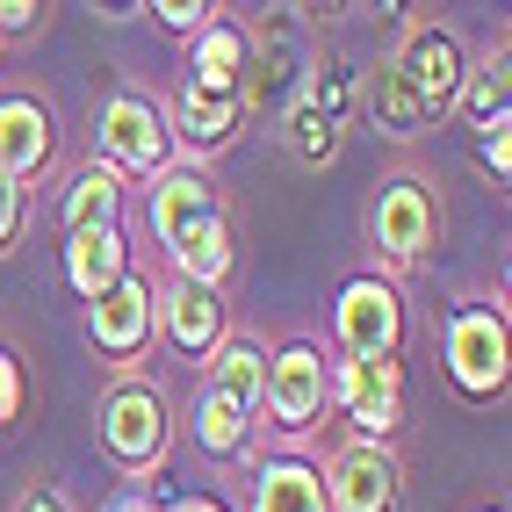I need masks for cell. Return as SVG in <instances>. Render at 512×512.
Listing matches in <instances>:
<instances>
[{"instance_id": "obj_14", "label": "cell", "mask_w": 512, "mask_h": 512, "mask_svg": "<svg viewBox=\"0 0 512 512\" xmlns=\"http://www.w3.org/2000/svg\"><path fill=\"white\" fill-rule=\"evenodd\" d=\"M159 303H166V339H174L181 354H210V347H217V332H224V303H217V289L181 282V289H166Z\"/></svg>"}, {"instance_id": "obj_11", "label": "cell", "mask_w": 512, "mask_h": 512, "mask_svg": "<svg viewBox=\"0 0 512 512\" xmlns=\"http://www.w3.org/2000/svg\"><path fill=\"white\" fill-rule=\"evenodd\" d=\"M426 238H433V195L419 181H390L375 195V246L390 260H419Z\"/></svg>"}, {"instance_id": "obj_3", "label": "cell", "mask_w": 512, "mask_h": 512, "mask_svg": "<svg viewBox=\"0 0 512 512\" xmlns=\"http://www.w3.org/2000/svg\"><path fill=\"white\" fill-rule=\"evenodd\" d=\"M397 80L412 87V101L426 109V123H433V116L462 94V80H469V73H462V44L448 37V29H419V37L404 44V58H397Z\"/></svg>"}, {"instance_id": "obj_29", "label": "cell", "mask_w": 512, "mask_h": 512, "mask_svg": "<svg viewBox=\"0 0 512 512\" xmlns=\"http://www.w3.org/2000/svg\"><path fill=\"white\" fill-rule=\"evenodd\" d=\"M15 512H65V498H58V491H22Z\"/></svg>"}, {"instance_id": "obj_5", "label": "cell", "mask_w": 512, "mask_h": 512, "mask_svg": "<svg viewBox=\"0 0 512 512\" xmlns=\"http://www.w3.org/2000/svg\"><path fill=\"white\" fill-rule=\"evenodd\" d=\"M101 440H109V455L123 469L159 462V448H166V404L152 390H116L109 404H101Z\"/></svg>"}, {"instance_id": "obj_24", "label": "cell", "mask_w": 512, "mask_h": 512, "mask_svg": "<svg viewBox=\"0 0 512 512\" xmlns=\"http://www.w3.org/2000/svg\"><path fill=\"white\" fill-rule=\"evenodd\" d=\"M15 404H22V375H15V354H0V426L15 419Z\"/></svg>"}, {"instance_id": "obj_27", "label": "cell", "mask_w": 512, "mask_h": 512, "mask_svg": "<svg viewBox=\"0 0 512 512\" xmlns=\"http://www.w3.org/2000/svg\"><path fill=\"white\" fill-rule=\"evenodd\" d=\"M152 15H159V22H174V29H195L210 8H195V0H166V8H152Z\"/></svg>"}, {"instance_id": "obj_6", "label": "cell", "mask_w": 512, "mask_h": 512, "mask_svg": "<svg viewBox=\"0 0 512 512\" xmlns=\"http://www.w3.org/2000/svg\"><path fill=\"white\" fill-rule=\"evenodd\" d=\"M325 505H332V512H390V505H397V462H390L383 448H368V440L339 448V455H332Z\"/></svg>"}, {"instance_id": "obj_9", "label": "cell", "mask_w": 512, "mask_h": 512, "mask_svg": "<svg viewBox=\"0 0 512 512\" xmlns=\"http://www.w3.org/2000/svg\"><path fill=\"white\" fill-rule=\"evenodd\" d=\"M397 325H404V303L390 282H347V296H339V347L347 354H390Z\"/></svg>"}, {"instance_id": "obj_8", "label": "cell", "mask_w": 512, "mask_h": 512, "mask_svg": "<svg viewBox=\"0 0 512 512\" xmlns=\"http://www.w3.org/2000/svg\"><path fill=\"white\" fill-rule=\"evenodd\" d=\"M101 152H109L116 166H130V174H152V166L166 159V123L152 101L138 94H116L109 109H101Z\"/></svg>"}, {"instance_id": "obj_1", "label": "cell", "mask_w": 512, "mask_h": 512, "mask_svg": "<svg viewBox=\"0 0 512 512\" xmlns=\"http://www.w3.org/2000/svg\"><path fill=\"white\" fill-rule=\"evenodd\" d=\"M260 383H267V361H260V347H246V339H231V347L217 354V368H210V390H202V404H195V433H202V448H238L246 440V426H253V412H260Z\"/></svg>"}, {"instance_id": "obj_18", "label": "cell", "mask_w": 512, "mask_h": 512, "mask_svg": "<svg viewBox=\"0 0 512 512\" xmlns=\"http://www.w3.org/2000/svg\"><path fill=\"white\" fill-rule=\"evenodd\" d=\"M116 202H123L116 174H109V166H87V174L65 188V231H101V224H116Z\"/></svg>"}, {"instance_id": "obj_16", "label": "cell", "mask_w": 512, "mask_h": 512, "mask_svg": "<svg viewBox=\"0 0 512 512\" xmlns=\"http://www.w3.org/2000/svg\"><path fill=\"white\" fill-rule=\"evenodd\" d=\"M238 80H246V37L231 22H210V37L195 44V94L238 101Z\"/></svg>"}, {"instance_id": "obj_20", "label": "cell", "mask_w": 512, "mask_h": 512, "mask_svg": "<svg viewBox=\"0 0 512 512\" xmlns=\"http://www.w3.org/2000/svg\"><path fill=\"white\" fill-rule=\"evenodd\" d=\"M289 152L303 166H325L339 152V116H325L318 101H296V109H289Z\"/></svg>"}, {"instance_id": "obj_17", "label": "cell", "mask_w": 512, "mask_h": 512, "mask_svg": "<svg viewBox=\"0 0 512 512\" xmlns=\"http://www.w3.org/2000/svg\"><path fill=\"white\" fill-rule=\"evenodd\" d=\"M253 512H325V476L303 462H267L253 476Z\"/></svg>"}, {"instance_id": "obj_4", "label": "cell", "mask_w": 512, "mask_h": 512, "mask_svg": "<svg viewBox=\"0 0 512 512\" xmlns=\"http://www.w3.org/2000/svg\"><path fill=\"white\" fill-rule=\"evenodd\" d=\"M339 404L361 433H390L404 419V383H397V361L390 354H347L339 368Z\"/></svg>"}, {"instance_id": "obj_19", "label": "cell", "mask_w": 512, "mask_h": 512, "mask_svg": "<svg viewBox=\"0 0 512 512\" xmlns=\"http://www.w3.org/2000/svg\"><path fill=\"white\" fill-rule=\"evenodd\" d=\"M174 260H181V282H195V289H217V282L231 275V231H224V224H210V231L181 238V246H174Z\"/></svg>"}, {"instance_id": "obj_10", "label": "cell", "mask_w": 512, "mask_h": 512, "mask_svg": "<svg viewBox=\"0 0 512 512\" xmlns=\"http://www.w3.org/2000/svg\"><path fill=\"white\" fill-rule=\"evenodd\" d=\"M152 311H159L152 282L123 275L116 289H101V296H94V347H109V354H138L145 339H152Z\"/></svg>"}, {"instance_id": "obj_30", "label": "cell", "mask_w": 512, "mask_h": 512, "mask_svg": "<svg viewBox=\"0 0 512 512\" xmlns=\"http://www.w3.org/2000/svg\"><path fill=\"white\" fill-rule=\"evenodd\" d=\"M181 512H224V505H217V498H188Z\"/></svg>"}, {"instance_id": "obj_7", "label": "cell", "mask_w": 512, "mask_h": 512, "mask_svg": "<svg viewBox=\"0 0 512 512\" xmlns=\"http://www.w3.org/2000/svg\"><path fill=\"white\" fill-rule=\"evenodd\" d=\"M260 404H267L282 426H311V419L325 412V361H318L311 347H282L275 361H267Z\"/></svg>"}, {"instance_id": "obj_2", "label": "cell", "mask_w": 512, "mask_h": 512, "mask_svg": "<svg viewBox=\"0 0 512 512\" xmlns=\"http://www.w3.org/2000/svg\"><path fill=\"white\" fill-rule=\"evenodd\" d=\"M448 375L469 390V397H491L505 390V318L498 311H455L448 318Z\"/></svg>"}, {"instance_id": "obj_25", "label": "cell", "mask_w": 512, "mask_h": 512, "mask_svg": "<svg viewBox=\"0 0 512 512\" xmlns=\"http://www.w3.org/2000/svg\"><path fill=\"white\" fill-rule=\"evenodd\" d=\"M484 166H491V174H505V166H512V138H505V123H484Z\"/></svg>"}, {"instance_id": "obj_23", "label": "cell", "mask_w": 512, "mask_h": 512, "mask_svg": "<svg viewBox=\"0 0 512 512\" xmlns=\"http://www.w3.org/2000/svg\"><path fill=\"white\" fill-rule=\"evenodd\" d=\"M469 116H476V130H484V123H505V58H491L484 73H476V87H469Z\"/></svg>"}, {"instance_id": "obj_21", "label": "cell", "mask_w": 512, "mask_h": 512, "mask_svg": "<svg viewBox=\"0 0 512 512\" xmlns=\"http://www.w3.org/2000/svg\"><path fill=\"white\" fill-rule=\"evenodd\" d=\"M368 109H375V123H383L390 138H419V123H426V109L412 101V87L397 80V65H383V80H375V94H368Z\"/></svg>"}, {"instance_id": "obj_28", "label": "cell", "mask_w": 512, "mask_h": 512, "mask_svg": "<svg viewBox=\"0 0 512 512\" xmlns=\"http://www.w3.org/2000/svg\"><path fill=\"white\" fill-rule=\"evenodd\" d=\"M44 8H29V0H0V29H29Z\"/></svg>"}, {"instance_id": "obj_13", "label": "cell", "mask_w": 512, "mask_h": 512, "mask_svg": "<svg viewBox=\"0 0 512 512\" xmlns=\"http://www.w3.org/2000/svg\"><path fill=\"white\" fill-rule=\"evenodd\" d=\"M51 159V116L37 101H0V181H22Z\"/></svg>"}, {"instance_id": "obj_15", "label": "cell", "mask_w": 512, "mask_h": 512, "mask_svg": "<svg viewBox=\"0 0 512 512\" xmlns=\"http://www.w3.org/2000/svg\"><path fill=\"white\" fill-rule=\"evenodd\" d=\"M65 275H73V289L94 303L101 289H116L130 267H123V231L101 224V231H73V246H65Z\"/></svg>"}, {"instance_id": "obj_26", "label": "cell", "mask_w": 512, "mask_h": 512, "mask_svg": "<svg viewBox=\"0 0 512 512\" xmlns=\"http://www.w3.org/2000/svg\"><path fill=\"white\" fill-rule=\"evenodd\" d=\"M15 224H22V188H15V181H0V246L15 238Z\"/></svg>"}, {"instance_id": "obj_22", "label": "cell", "mask_w": 512, "mask_h": 512, "mask_svg": "<svg viewBox=\"0 0 512 512\" xmlns=\"http://www.w3.org/2000/svg\"><path fill=\"white\" fill-rule=\"evenodd\" d=\"M181 123H188V138H195V145H224V138H231V123H238V101L188 94V101H181Z\"/></svg>"}, {"instance_id": "obj_31", "label": "cell", "mask_w": 512, "mask_h": 512, "mask_svg": "<svg viewBox=\"0 0 512 512\" xmlns=\"http://www.w3.org/2000/svg\"><path fill=\"white\" fill-rule=\"evenodd\" d=\"M116 512H152V505H145V498H123V505H116Z\"/></svg>"}, {"instance_id": "obj_12", "label": "cell", "mask_w": 512, "mask_h": 512, "mask_svg": "<svg viewBox=\"0 0 512 512\" xmlns=\"http://www.w3.org/2000/svg\"><path fill=\"white\" fill-rule=\"evenodd\" d=\"M210 224H224V210H217V188L202 174H166L152 188V231H159V246H181V238L210 231Z\"/></svg>"}]
</instances>
